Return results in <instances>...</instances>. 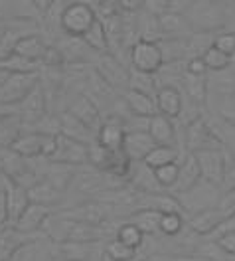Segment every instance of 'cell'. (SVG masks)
<instances>
[{
	"label": "cell",
	"instance_id": "obj_1",
	"mask_svg": "<svg viewBox=\"0 0 235 261\" xmlns=\"http://www.w3.org/2000/svg\"><path fill=\"white\" fill-rule=\"evenodd\" d=\"M186 18L192 22L196 32H219L225 24L227 4L221 2H190L186 8Z\"/></svg>",
	"mask_w": 235,
	"mask_h": 261
},
{
	"label": "cell",
	"instance_id": "obj_2",
	"mask_svg": "<svg viewBox=\"0 0 235 261\" xmlns=\"http://www.w3.org/2000/svg\"><path fill=\"white\" fill-rule=\"evenodd\" d=\"M42 82V73H8L0 83V105H20Z\"/></svg>",
	"mask_w": 235,
	"mask_h": 261
},
{
	"label": "cell",
	"instance_id": "obj_3",
	"mask_svg": "<svg viewBox=\"0 0 235 261\" xmlns=\"http://www.w3.org/2000/svg\"><path fill=\"white\" fill-rule=\"evenodd\" d=\"M95 22H97V14L93 10V4L69 2L62 16V34L73 36V38H83Z\"/></svg>",
	"mask_w": 235,
	"mask_h": 261
},
{
	"label": "cell",
	"instance_id": "obj_4",
	"mask_svg": "<svg viewBox=\"0 0 235 261\" xmlns=\"http://www.w3.org/2000/svg\"><path fill=\"white\" fill-rule=\"evenodd\" d=\"M182 130H184V148L190 154H196L200 150H219L225 147L216 129H212L205 123V119H198L188 127H182Z\"/></svg>",
	"mask_w": 235,
	"mask_h": 261
},
{
	"label": "cell",
	"instance_id": "obj_5",
	"mask_svg": "<svg viewBox=\"0 0 235 261\" xmlns=\"http://www.w3.org/2000/svg\"><path fill=\"white\" fill-rule=\"evenodd\" d=\"M129 62H131V69H134V71L156 75V73L160 71V67L164 65V58H162V51L158 48V44L142 42V40H140V42L131 49Z\"/></svg>",
	"mask_w": 235,
	"mask_h": 261
},
{
	"label": "cell",
	"instance_id": "obj_6",
	"mask_svg": "<svg viewBox=\"0 0 235 261\" xmlns=\"http://www.w3.org/2000/svg\"><path fill=\"white\" fill-rule=\"evenodd\" d=\"M103 75V80L109 83L117 93H125L131 89V69L123 64L119 58L113 54H105L101 56L97 67H95Z\"/></svg>",
	"mask_w": 235,
	"mask_h": 261
},
{
	"label": "cell",
	"instance_id": "obj_7",
	"mask_svg": "<svg viewBox=\"0 0 235 261\" xmlns=\"http://www.w3.org/2000/svg\"><path fill=\"white\" fill-rule=\"evenodd\" d=\"M105 245L103 242H66L53 244V247L62 261H93L105 257Z\"/></svg>",
	"mask_w": 235,
	"mask_h": 261
},
{
	"label": "cell",
	"instance_id": "obj_8",
	"mask_svg": "<svg viewBox=\"0 0 235 261\" xmlns=\"http://www.w3.org/2000/svg\"><path fill=\"white\" fill-rule=\"evenodd\" d=\"M48 113H50V103H48V95L44 91V85L40 82V85L18 105V115L22 117V121L26 123V127L32 129Z\"/></svg>",
	"mask_w": 235,
	"mask_h": 261
},
{
	"label": "cell",
	"instance_id": "obj_9",
	"mask_svg": "<svg viewBox=\"0 0 235 261\" xmlns=\"http://www.w3.org/2000/svg\"><path fill=\"white\" fill-rule=\"evenodd\" d=\"M66 111H69L73 117H77V119H79L83 125H87L95 135H97V133L101 130V127L105 125V119H103L101 109L91 101V99L87 97L85 93L75 95V97L71 99Z\"/></svg>",
	"mask_w": 235,
	"mask_h": 261
},
{
	"label": "cell",
	"instance_id": "obj_10",
	"mask_svg": "<svg viewBox=\"0 0 235 261\" xmlns=\"http://www.w3.org/2000/svg\"><path fill=\"white\" fill-rule=\"evenodd\" d=\"M40 242L38 236H26L22 231H18L12 226L0 228V261H10L16 257L22 249H26L28 245Z\"/></svg>",
	"mask_w": 235,
	"mask_h": 261
},
{
	"label": "cell",
	"instance_id": "obj_11",
	"mask_svg": "<svg viewBox=\"0 0 235 261\" xmlns=\"http://www.w3.org/2000/svg\"><path fill=\"white\" fill-rule=\"evenodd\" d=\"M53 214V208L42 206V204H30L26 208V212L20 216L14 228L26 236H44V226Z\"/></svg>",
	"mask_w": 235,
	"mask_h": 261
},
{
	"label": "cell",
	"instance_id": "obj_12",
	"mask_svg": "<svg viewBox=\"0 0 235 261\" xmlns=\"http://www.w3.org/2000/svg\"><path fill=\"white\" fill-rule=\"evenodd\" d=\"M53 163L60 164H69V166H85L89 164V147L75 143L71 139H67L64 135H60V143H57V152L53 154V159H48Z\"/></svg>",
	"mask_w": 235,
	"mask_h": 261
},
{
	"label": "cell",
	"instance_id": "obj_13",
	"mask_svg": "<svg viewBox=\"0 0 235 261\" xmlns=\"http://www.w3.org/2000/svg\"><path fill=\"white\" fill-rule=\"evenodd\" d=\"M4 192H6V202H8V226L14 228L20 216L32 204L30 194H28V188L12 182L10 178H6V182H4Z\"/></svg>",
	"mask_w": 235,
	"mask_h": 261
},
{
	"label": "cell",
	"instance_id": "obj_14",
	"mask_svg": "<svg viewBox=\"0 0 235 261\" xmlns=\"http://www.w3.org/2000/svg\"><path fill=\"white\" fill-rule=\"evenodd\" d=\"M201 170H200V164H198V159L196 154H190L186 152L180 161V174H178V182L176 186L170 190V194L174 196H180L190 192L194 186H198L201 182Z\"/></svg>",
	"mask_w": 235,
	"mask_h": 261
},
{
	"label": "cell",
	"instance_id": "obj_15",
	"mask_svg": "<svg viewBox=\"0 0 235 261\" xmlns=\"http://www.w3.org/2000/svg\"><path fill=\"white\" fill-rule=\"evenodd\" d=\"M223 148L196 152V159H198L201 170V178L210 182V184H214V186H218V188L221 186V178H223Z\"/></svg>",
	"mask_w": 235,
	"mask_h": 261
},
{
	"label": "cell",
	"instance_id": "obj_16",
	"mask_svg": "<svg viewBox=\"0 0 235 261\" xmlns=\"http://www.w3.org/2000/svg\"><path fill=\"white\" fill-rule=\"evenodd\" d=\"M158 145L154 143L151 133H127L125 135V143H123V152L133 163H144V159Z\"/></svg>",
	"mask_w": 235,
	"mask_h": 261
},
{
	"label": "cell",
	"instance_id": "obj_17",
	"mask_svg": "<svg viewBox=\"0 0 235 261\" xmlns=\"http://www.w3.org/2000/svg\"><path fill=\"white\" fill-rule=\"evenodd\" d=\"M85 95L91 99L97 107H103V103L105 105H109V103H115V95H117V91L109 85V83L103 80V75H101L97 69H91V71H87V80H85Z\"/></svg>",
	"mask_w": 235,
	"mask_h": 261
},
{
	"label": "cell",
	"instance_id": "obj_18",
	"mask_svg": "<svg viewBox=\"0 0 235 261\" xmlns=\"http://www.w3.org/2000/svg\"><path fill=\"white\" fill-rule=\"evenodd\" d=\"M127 184H131L133 188H136L138 192H144V194H158V192H166L158 180L156 174L151 166H146L144 163H133L131 166V172H129V178Z\"/></svg>",
	"mask_w": 235,
	"mask_h": 261
},
{
	"label": "cell",
	"instance_id": "obj_19",
	"mask_svg": "<svg viewBox=\"0 0 235 261\" xmlns=\"http://www.w3.org/2000/svg\"><path fill=\"white\" fill-rule=\"evenodd\" d=\"M223 222H225L223 214L219 212L218 208H210V210H201V212L190 216L188 228L200 238H212Z\"/></svg>",
	"mask_w": 235,
	"mask_h": 261
},
{
	"label": "cell",
	"instance_id": "obj_20",
	"mask_svg": "<svg viewBox=\"0 0 235 261\" xmlns=\"http://www.w3.org/2000/svg\"><path fill=\"white\" fill-rule=\"evenodd\" d=\"M149 133L154 139V143L158 147H174L178 148V129H176V123L172 119H168L164 115H154L151 119V127ZM180 150V148H178Z\"/></svg>",
	"mask_w": 235,
	"mask_h": 261
},
{
	"label": "cell",
	"instance_id": "obj_21",
	"mask_svg": "<svg viewBox=\"0 0 235 261\" xmlns=\"http://www.w3.org/2000/svg\"><path fill=\"white\" fill-rule=\"evenodd\" d=\"M60 121H62V135L75 141V143H81L91 147L93 143H97V135L89 129L87 125H83L77 117L69 113V111H62L60 113Z\"/></svg>",
	"mask_w": 235,
	"mask_h": 261
},
{
	"label": "cell",
	"instance_id": "obj_22",
	"mask_svg": "<svg viewBox=\"0 0 235 261\" xmlns=\"http://www.w3.org/2000/svg\"><path fill=\"white\" fill-rule=\"evenodd\" d=\"M55 46L64 54L67 65H87L89 56L93 49L85 44L83 38H73V36H66L62 40L55 42Z\"/></svg>",
	"mask_w": 235,
	"mask_h": 261
},
{
	"label": "cell",
	"instance_id": "obj_23",
	"mask_svg": "<svg viewBox=\"0 0 235 261\" xmlns=\"http://www.w3.org/2000/svg\"><path fill=\"white\" fill-rule=\"evenodd\" d=\"M154 101L158 115H164L172 121H176L182 113V93L178 87H170V85L160 87L158 93L154 95Z\"/></svg>",
	"mask_w": 235,
	"mask_h": 261
},
{
	"label": "cell",
	"instance_id": "obj_24",
	"mask_svg": "<svg viewBox=\"0 0 235 261\" xmlns=\"http://www.w3.org/2000/svg\"><path fill=\"white\" fill-rule=\"evenodd\" d=\"M158 22L164 38H188L196 32L192 22L186 18V14H180V12H166L158 16Z\"/></svg>",
	"mask_w": 235,
	"mask_h": 261
},
{
	"label": "cell",
	"instance_id": "obj_25",
	"mask_svg": "<svg viewBox=\"0 0 235 261\" xmlns=\"http://www.w3.org/2000/svg\"><path fill=\"white\" fill-rule=\"evenodd\" d=\"M123 101L127 103L129 111H131L133 115H138V117H149V119L154 117V115H158L154 97L146 95V93H140V91H136V89H129V91H125V93H123Z\"/></svg>",
	"mask_w": 235,
	"mask_h": 261
},
{
	"label": "cell",
	"instance_id": "obj_26",
	"mask_svg": "<svg viewBox=\"0 0 235 261\" xmlns=\"http://www.w3.org/2000/svg\"><path fill=\"white\" fill-rule=\"evenodd\" d=\"M28 194H30V202L32 204H42V206H48V208L57 206L62 202V198L66 196L62 190H57L50 180L46 178H42L38 184H34L32 188L28 190Z\"/></svg>",
	"mask_w": 235,
	"mask_h": 261
},
{
	"label": "cell",
	"instance_id": "obj_27",
	"mask_svg": "<svg viewBox=\"0 0 235 261\" xmlns=\"http://www.w3.org/2000/svg\"><path fill=\"white\" fill-rule=\"evenodd\" d=\"M48 42L46 38L42 36L40 32H32L30 36H26L24 40H20V44L16 46V56H22L26 60H32V62H40L42 64V58L48 49Z\"/></svg>",
	"mask_w": 235,
	"mask_h": 261
},
{
	"label": "cell",
	"instance_id": "obj_28",
	"mask_svg": "<svg viewBox=\"0 0 235 261\" xmlns=\"http://www.w3.org/2000/svg\"><path fill=\"white\" fill-rule=\"evenodd\" d=\"M125 135L127 133L123 129V125H119L115 121H105V125L97 133V143L109 152H119V150H123Z\"/></svg>",
	"mask_w": 235,
	"mask_h": 261
},
{
	"label": "cell",
	"instance_id": "obj_29",
	"mask_svg": "<svg viewBox=\"0 0 235 261\" xmlns=\"http://www.w3.org/2000/svg\"><path fill=\"white\" fill-rule=\"evenodd\" d=\"M180 93L194 101L196 105L203 107L208 101V77H198V75H190L186 73L180 83Z\"/></svg>",
	"mask_w": 235,
	"mask_h": 261
},
{
	"label": "cell",
	"instance_id": "obj_30",
	"mask_svg": "<svg viewBox=\"0 0 235 261\" xmlns=\"http://www.w3.org/2000/svg\"><path fill=\"white\" fill-rule=\"evenodd\" d=\"M26 123L20 115H10L0 119V148H12V145L24 135Z\"/></svg>",
	"mask_w": 235,
	"mask_h": 261
},
{
	"label": "cell",
	"instance_id": "obj_31",
	"mask_svg": "<svg viewBox=\"0 0 235 261\" xmlns=\"http://www.w3.org/2000/svg\"><path fill=\"white\" fill-rule=\"evenodd\" d=\"M42 145H44V135L30 130V133H24L12 145V150L24 159L34 161V159H42Z\"/></svg>",
	"mask_w": 235,
	"mask_h": 261
},
{
	"label": "cell",
	"instance_id": "obj_32",
	"mask_svg": "<svg viewBox=\"0 0 235 261\" xmlns=\"http://www.w3.org/2000/svg\"><path fill=\"white\" fill-rule=\"evenodd\" d=\"M136 18H138V34H140V40L142 42L158 44L160 40H164V34H162V28H160L158 16H154L146 8H142L136 14Z\"/></svg>",
	"mask_w": 235,
	"mask_h": 261
},
{
	"label": "cell",
	"instance_id": "obj_33",
	"mask_svg": "<svg viewBox=\"0 0 235 261\" xmlns=\"http://www.w3.org/2000/svg\"><path fill=\"white\" fill-rule=\"evenodd\" d=\"M160 220H162V214L156 212V210H138L129 218V222L134 224L144 236H158L160 233Z\"/></svg>",
	"mask_w": 235,
	"mask_h": 261
},
{
	"label": "cell",
	"instance_id": "obj_34",
	"mask_svg": "<svg viewBox=\"0 0 235 261\" xmlns=\"http://www.w3.org/2000/svg\"><path fill=\"white\" fill-rule=\"evenodd\" d=\"M146 255V253H144ZM140 253V249H134V247H129L119 240H111L105 245V257L109 261H138L144 257Z\"/></svg>",
	"mask_w": 235,
	"mask_h": 261
},
{
	"label": "cell",
	"instance_id": "obj_35",
	"mask_svg": "<svg viewBox=\"0 0 235 261\" xmlns=\"http://www.w3.org/2000/svg\"><path fill=\"white\" fill-rule=\"evenodd\" d=\"M0 69L6 73H42L44 65L40 62H32V60H26V58L14 54L8 60L0 62Z\"/></svg>",
	"mask_w": 235,
	"mask_h": 261
},
{
	"label": "cell",
	"instance_id": "obj_36",
	"mask_svg": "<svg viewBox=\"0 0 235 261\" xmlns=\"http://www.w3.org/2000/svg\"><path fill=\"white\" fill-rule=\"evenodd\" d=\"M180 156H182V152H180L178 148L156 147L151 154L144 159V164H146V166H151L152 170H156V168H162V166H166V164L180 163Z\"/></svg>",
	"mask_w": 235,
	"mask_h": 261
},
{
	"label": "cell",
	"instance_id": "obj_37",
	"mask_svg": "<svg viewBox=\"0 0 235 261\" xmlns=\"http://www.w3.org/2000/svg\"><path fill=\"white\" fill-rule=\"evenodd\" d=\"M83 40H85V44L93 49L95 54H101V56L109 54V42H107L105 26H103V22H101V20H97V22L89 28V32L83 36Z\"/></svg>",
	"mask_w": 235,
	"mask_h": 261
},
{
	"label": "cell",
	"instance_id": "obj_38",
	"mask_svg": "<svg viewBox=\"0 0 235 261\" xmlns=\"http://www.w3.org/2000/svg\"><path fill=\"white\" fill-rule=\"evenodd\" d=\"M201 60L208 67V71H216V73L227 71L233 65V56H227V54L219 51L218 48H214V46L201 56Z\"/></svg>",
	"mask_w": 235,
	"mask_h": 261
},
{
	"label": "cell",
	"instance_id": "obj_39",
	"mask_svg": "<svg viewBox=\"0 0 235 261\" xmlns=\"http://www.w3.org/2000/svg\"><path fill=\"white\" fill-rule=\"evenodd\" d=\"M115 240L123 242V244L129 245V247L140 249V247H142V244H144V233H142L140 229L136 228L134 224H131L129 220H125V222H123V224L119 226Z\"/></svg>",
	"mask_w": 235,
	"mask_h": 261
},
{
	"label": "cell",
	"instance_id": "obj_40",
	"mask_svg": "<svg viewBox=\"0 0 235 261\" xmlns=\"http://www.w3.org/2000/svg\"><path fill=\"white\" fill-rule=\"evenodd\" d=\"M67 4L69 2H57V0H51V6L48 8V12L42 18V24L44 28L50 34H55L57 30L62 32V16L66 12Z\"/></svg>",
	"mask_w": 235,
	"mask_h": 261
},
{
	"label": "cell",
	"instance_id": "obj_41",
	"mask_svg": "<svg viewBox=\"0 0 235 261\" xmlns=\"http://www.w3.org/2000/svg\"><path fill=\"white\" fill-rule=\"evenodd\" d=\"M188 226V220L182 214H162L160 220V233L164 238H178L184 228Z\"/></svg>",
	"mask_w": 235,
	"mask_h": 261
},
{
	"label": "cell",
	"instance_id": "obj_42",
	"mask_svg": "<svg viewBox=\"0 0 235 261\" xmlns=\"http://www.w3.org/2000/svg\"><path fill=\"white\" fill-rule=\"evenodd\" d=\"M221 192L235 190V152L225 145L223 148V178H221Z\"/></svg>",
	"mask_w": 235,
	"mask_h": 261
},
{
	"label": "cell",
	"instance_id": "obj_43",
	"mask_svg": "<svg viewBox=\"0 0 235 261\" xmlns=\"http://www.w3.org/2000/svg\"><path fill=\"white\" fill-rule=\"evenodd\" d=\"M154 174H156L158 184H160L164 190H168V192H170V190L176 186V182H178V174H180V163H172V164L162 166V168H156V170H154Z\"/></svg>",
	"mask_w": 235,
	"mask_h": 261
},
{
	"label": "cell",
	"instance_id": "obj_44",
	"mask_svg": "<svg viewBox=\"0 0 235 261\" xmlns=\"http://www.w3.org/2000/svg\"><path fill=\"white\" fill-rule=\"evenodd\" d=\"M214 48H218L219 51H223L227 56H235V32L231 30L218 32L216 40H214Z\"/></svg>",
	"mask_w": 235,
	"mask_h": 261
},
{
	"label": "cell",
	"instance_id": "obj_45",
	"mask_svg": "<svg viewBox=\"0 0 235 261\" xmlns=\"http://www.w3.org/2000/svg\"><path fill=\"white\" fill-rule=\"evenodd\" d=\"M216 208L223 214L225 220L235 216V190H231V192H221V198H219Z\"/></svg>",
	"mask_w": 235,
	"mask_h": 261
},
{
	"label": "cell",
	"instance_id": "obj_46",
	"mask_svg": "<svg viewBox=\"0 0 235 261\" xmlns=\"http://www.w3.org/2000/svg\"><path fill=\"white\" fill-rule=\"evenodd\" d=\"M186 73H190V75H198V77H205L208 67H205V64H203L201 58H192V60H188Z\"/></svg>",
	"mask_w": 235,
	"mask_h": 261
},
{
	"label": "cell",
	"instance_id": "obj_47",
	"mask_svg": "<svg viewBox=\"0 0 235 261\" xmlns=\"http://www.w3.org/2000/svg\"><path fill=\"white\" fill-rule=\"evenodd\" d=\"M216 242H218L231 257H235V233H225V236H219L216 238Z\"/></svg>",
	"mask_w": 235,
	"mask_h": 261
},
{
	"label": "cell",
	"instance_id": "obj_48",
	"mask_svg": "<svg viewBox=\"0 0 235 261\" xmlns=\"http://www.w3.org/2000/svg\"><path fill=\"white\" fill-rule=\"evenodd\" d=\"M8 226V202H6V192L0 188V228Z\"/></svg>",
	"mask_w": 235,
	"mask_h": 261
},
{
	"label": "cell",
	"instance_id": "obj_49",
	"mask_svg": "<svg viewBox=\"0 0 235 261\" xmlns=\"http://www.w3.org/2000/svg\"><path fill=\"white\" fill-rule=\"evenodd\" d=\"M22 22H30V20H0V42L4 40V36L10 32L12 28L20 26Z\"/></svg>",
	"mask_w": 235,
	"mask_h": 261
},
{
	"label": "cell",
	"instance_id": "obj_50",
	"mask_svg": "<svg viewBox=\"0 0 235 261\" xmlns=\"http://www.w3.org/2000/svg\"><path fill=\"white\" fill-rule=\"evenodd\" d=\"M18 259H20V253H18L16 257H12V259H10V261H18Z\"/></svg>",
	"mask_w": 235,
	"mask_h": 261
},
{
	"label": "cell",
	"instance_id": "obj_51",
	"mask_svg": "<svg viewBox=\"0 0 235 261\" xmlns=\"http://www.w3.org/2000/svg\"><path fill=\"white\" fill-rule=\"evenodd\" d=\"M103 259H105V257H103ZM103 259H93V261H103Z\"/></svg>",
	"mask_w": 235,
	"mask_h": 261
}]
</instances>
